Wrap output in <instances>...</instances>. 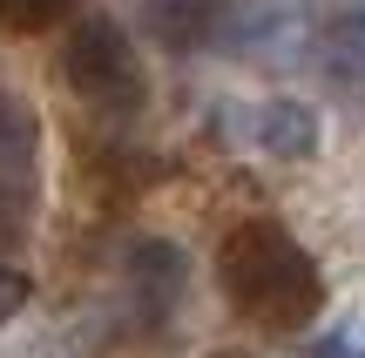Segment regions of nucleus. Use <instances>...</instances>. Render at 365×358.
Masks as SVG:
<instances>
[{"mask_svg": "<svg viewBox=\"0 0 365 358\" xmlns=\"http://www.w3.org/2000/svg\"><path fill=\"white\" fill-rule=\"evenodd\" d=\"M217 284L237 318L264 332H304L325 311V270L277 216H244L217 243Z\"/></svg>", "mask_w": 365, "mask_h": 358, "instance_id": "obj_1", "label": "nucleus"}, {"mask_svg": "<svg viewBox=\"0 0 365 358\" xmlns=\"http://www.w3.org/2000/svg\"><path fill=\"white\" fill-rule=\"evenodd\" d=\"M61 81L75 88L81 108H95L102 122H129L149 102V75H143V48L115 14H81L61 34Z\"/></svg>", "mask_w": 365, "mask_h": 358, "instance_id": "obj_2", "label": "nucleus"}, {"mask_svg": "<svg viewBox=\"0 0 365 358\" xmlns=\"http://www.w3.org/2000/svg\"><path fill=\"white\" fill-rule=\"evenodd\" d=\"M244 142L271 162H312L318 156V115L298 95H264L244 108Z\"/></svg>", "mask_w": 365, "mask_h": 358, "instance_id": "obj_3", "label": "nucleus"}, {"mask_svg": "<svg viewBox=\"0 0 365 358\" xmlns=\"http://www.w3.org/2000/svg\"><path fill=\"white\" fill-rule=\"evenodd\" d=\"M312 54L325 81L339 88H365V0H325L312 21Z\"/></svg>", "mask_w": 365, "mask_h": 358, "instance_id": "obj_4", "label": "nucleus"}, {"mask_svg": "<svg viewBox=\"0 0 365 358\" xmlns=\"http://www.w3.org/2000/svg\"><path fill=\"white\" fill-rule=\"evenodd\" d=\"M122 270H129V291H135V305H143L149 318H170L182 284H190L182 243H170V237H135L129 257H122Z\"/></svg>", "mask_w": 365, "mask_h": 358, "instance_id": "obj_5", "label": "nucleus"}, {"mask_svg": "<svg viewBox=\"0 0 365 358\" xmlns=\"http://www.w3.org/2000/svg\"><path fill=\"white\" fill-rule=\"evenodd\" d=\"M34 169H41V115L21 95V81L0 75V189H21L27 196Z\"/></svg>", "mask_w": 365, "mask_h": 358, "instance_id": "obj_6", "label": "nucleus"}, {"mask_svg": "<svg viewBox=\"0 0 365 358\" xmlns=\"http://www.w3.org/2000/svg\"><path fill=\"white\" fill-rule=\"evenodd\" d=\"M217 14H223V0H143V27L176 54L217 41Z\"/></svg>", "mask_w": 365, "mask_h": 358, "instance_id": "obj_7", "label": "nucleus"}, {"mask_svg": "<svg viewBox=\"0 0 365 358\" xmlns=\"http://www.w3.org/2000/svg\"><path fill=\"white\" fill-rule=\"evenodd\" d=\"M68 14H75V0H0V34H48Z\"/></svg>", "mask_w": 365, "mask_h": 358, "instance_id": "obj_8", "label": "nucleus"}, {"mask_svg": "<svg viewBox=\"0 0 365 358\" xmlns=\"http://www.w3.org/2000/svg\"><path fill=\"white\" fill-rule=\"evenodd\" d=\"M312 358H365V305L345 311L339 325H325L318 345H312Z\"/></svg>", "mask_w": 365, "mask_h": 358, "instance_id": "obj_9", "label": "nucleus"}, {"mask_svg": "<svg viewBox=\"0 0 365 358\" xmlns=\"http://www.w3.org/2000/svg\"><path fill=\"white\" fill-rule=\"evenodd\" d=\"M27 298H34V278H27L21 264H0V325H14L27 311Z\"/></svg>", "mask_w": 365, "mask_h": 358, "instance_id": "obj_10", "label": "nucleus"}, {"mask_svg": "<svg viewBox=\"0 0 365 358\" xmlns=\"http://www.w3.org/2000/svg\"><path fill=\"white\" fill-rule=\"evenodd\" d=\"M27 230V196L21 189H0V243H14Z\"/></svg>", "mask_w": 365, "mask_h": 358, "instance_id": "obj_11", "label": "nucleus"}, {"mask_svg": "<svg viewBox=\"0 0 365 358\" xmlns=\"http://www.w3.org/2000/svg\"><path fill=\"white\" fill-rule=\"evenodd\" d=\"M217 358H257V352H217Z\"/></svg>", "mask_w": 365, "mask_h": 358, "instance_id": "obj_12", "label": "nucleus"}]
</instances>
